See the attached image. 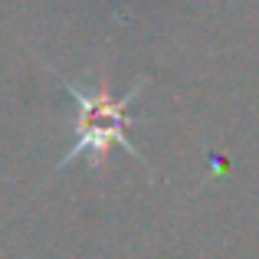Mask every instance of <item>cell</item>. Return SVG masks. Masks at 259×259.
<instances>
[{"instance_id":"6da1fadb","label":"cell","mask_w":259,"mask_h":259,"mask_svg":"<svg viewBox=\"0 0 259 259\" xmlns=\"http://www.w3.org/2000/svg\"><path fill=\"white\" fill-rule=\"evenodd\" d=\"M53 76L59 79V85H63L66 92H69V99L76 102L72 145H69V151L59 158L56 171L69 167L72 161H79V158H89V164L99 167L112 148H121V151H128L135 161H138V164H148L145 154H141L138 148L132 145V138H128V128L145 121L141 115L132 112L135 102H138V95L145 92V79H141V82H135L128 92L112 95L105 85L85 89V85L72 82V79H66L63 72H56V69H53Z\"/></svg>"}]
</instances>
